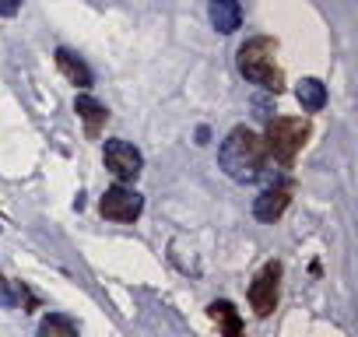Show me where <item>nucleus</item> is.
<instances>
[{"instance_id":"obj_1","label":"nucleus","mask_w":358,"mask_h":337,"mask_svg":"<svg viewBox=\"0 0 358 337\" xmlns=\"http://www.w3.org/2000/svg\"><path fill=\"white\" fill-rule=\"evenodd\" d=\"M218 165L222 173L236 183H253L264 176V165H267V144L257 130L250 127H232L229 137L218 148Z\"/></svg>"},{"instance_id":"obj_2","label":"nucleus","mask_w":358,"mask_h":337,"mask_svg":"<svg viewBox=\"0 0 358 337\" xmlns=\"http://www.w3.org/2000/svg\"><path fill=\"white\" fill-rule=\"evenodd\" d=\"M236 67L246 81H253V85H260L274 95L285 88V71L278 64V39H271V36L246 39L236 53Z\"/></svg>"},{"instance_id":"obj_3","label":"nucleus","mask_w":358,"mask_h":337,"mask_svg":"<svg viewBox=\"0 0 358 337\" xmlns=\"http://www.w3.org/2000/svg\"><path fill=\"white\" fill-rule=\"evenodd\" d=\"M306 137H309V123L306 120H299V116H278V120L267 123L264 144H267V155H274L281 165H292L295 155L302 151Z\"/></svg>"},{"instance_id":"obj_4","label":"nucleus","mask_w":358,"mask_h":337,"mask_svg":"<svg viewBox=\"0 0 358 337\" xmlns=\"http://www.w3.org/2000/svg\"><path fill=\"white\" fill-rule=\"evenodd\" d=\"M102 162H106V168L120 183H134L141 176V168H144V155L134 144H127V141H106Z\"/></svg>"},{"instance_id":"obj_5","label":"nucleus","mask_w":358,"mask_h":337,"mask_svg":"<svg viewBox=\"0 0 358 337\" xmlns=\"http://www.w3.org/2000/svg\"><path fill=\"white\" fill-rule=\"evenodd\" d=\"M99 211H102V218H109V222H137L141 218V211H144V197L137 194V190H130V187H113V190H106V197L99 201Z\"/></svg>"},{"instance_id":"obj_6","label":"nucleus","mask_w":358,"mask_h":337,"mask_svg":"<svg viewBox=\"0 0 358 337\" xmlns=\"http://www.w3.org/2000/svg\"><path fill=\"white\" fill-rule=\"evenodd\" d=\"M278 295H281V264L271 260L250 285V306L257 309V316H271L278 306Z\"/></svg>"},{"instance_id":"obj_7","label":"nucleus","mask_w":358,"mask_h":337,"mask_svg":"<svg viewBox=\"0 0 358 337\" xmlns=\"http://www.w3.org/2000/svg\"><path fill=\"white\" fill-rule=\"evenodd\" d=\"M288 204H292V183H274L253 201V215L260 222H278L288 211Z\"/></svg>"},{"instance_id":"obj_8","label":"nucleus","mask_w":358,"mask_h":337,"mask_svg":"<svg viewBox=\"0 0 358 337\" xmlns=\"http://www.w3.org/2000/svg\"><path fill=\"white\" fill-rule=\"evenodd\" d=\"M208 18H211V25H215L222 36H232V32L243 25V8H239V0H211Z\"/></svg>"},{"instance_id":"obj_9","label":"nucleus","mask_w":358,"mask_h":337,"mask_svg":"<svg viewBox=\"0 0 358 337\" xmlns=\"http://www.w3.org/2000/svg\"><path fill=\"white\" fill-rule=\"evenodd\" d=\"M208 313H211V320L222 327V334H225V337H243V316H239V309H236L229 299L211 302V306H208Z\"/></svg>"},{"instance_id":"obj_10","label":"nucleus","mask_w":358,"mask_h":337,"mask_svg":"<svg viewBox=\"0 0 358 337\" xmlns=\"http://www.w3.org/2000/svg\"><path fill=\"white\" fill-rule=\"evenodd\" d=\"M74 109H78V116L85 120V134H88V137H99V130H102V127H106V120H109L106 106H99L92 95H78Z\"/></svg>"},{"instance_id":"obj_11","label":"nucleus","mask_w":358,"mask_h":337,"mask_svg":"<svg viewBox=\"0 0 358 337\" xmlns=\"http://www.w3.org/2000/svg\"><path fill=\"white\" fill-rule=\"evenodd\" d=\"M295 99H299V106H302L306 113H320V109L327 106V88H323V81H316V78H302L299 88H295Z\"/></svg>"},{"instance_id":"obj_12","label":"nucleus","mask_w":358,"mask_h":337,"mask_svg":"<svg viewBox=\"0 0 358 337\" xmlns=\"http://www.w3.org/2000/svg\"><path fill=\"white\" fill-rule=\"evenodd\" d=\"M57 67H60V71H64L78 88H92V71H88V67H85V60H78L71 50H64V46L57 50Z\"/></svg>"},{"instance_id":"obj_13","label":"nucleus","mask_w":358,"mask_h":337,"mask_svg":"<svg viewBox=\"0 0 358 337\" xmlns=\"http://www.w3.org/2000/svg\"><path fill=\"white\" fill-rule=\"evenodd\" d=\"M39 337H78V327L71 316L64 313H50L43 323H39Z\"/></svg>"},{"instance_id":"obj_14","label":"nucleus","mask_w":358,"mask_h":337,"mask_svg":"<svg viewBox=\"0 0 358 337\" xmlns=\"http://www.w3.org/2000/svg\"><path fill=\"white\" fill-rule=\"evenodd\" d=\"M0 306H15V292H11V281L0 274Z\"/></svg>"},{"instance_id":"obj_15","label":"nucleus","mask_w":358,"mask_h":337,"mask_svg":"<svg viewBox=\"0 0 358 337\" xmlns=\"http://www.w3.org/2000/svg\"><path fill=\"white\" fill-rule=\"evenodd\" d=\"M22 11V0H0V18H15Z\"/></svg>"}]
</instances>
